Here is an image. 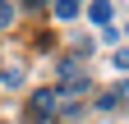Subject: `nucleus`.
I'll return each instance as SVG.
<instances>
[{
    "label": "nucleus",
    "instance_id": "nucleus-1",
    "mask_svg": "<svg viewBox=\"0 0 129 124\" xmlns=\"http://www.w3.org/2000/svg\"><path fill=\"white\" fill-rule=\"evenodd\" d=\"M55 106H60V92H55V87H42L37 97H32V119H46Z\"/></svg>",
    "mask_w": 129,
    "mask_h": 124
},
{
    "label": "nucleus",
    "instance_id": "nucleus-2",
    "mask_svg": "<svg viewBox=\"0 0 129 124\" xmlns=\"http://www.w3.org/2000/svg\"><path fill=\"white\" fill-rule=\"evenodd\" d=\"M88 19H92V23H111V19H115V9H111V5H92Z\"/></svg>",
    "mask_w": 129,
    "mask_h": 124
},
{
    "label": "nucleus",
    "instance_id": "nucleus-3",
    "mask_svg": "<svg viewBox=\"0 0 129 124\" xmlns=\"http://www.w3.org/2000/svg\"><path fill=\"white\" fill-rule=\"evenodd\" d=\"M120 97H124V87H111V92H102V110H115V106H120Z\"/></svg>",
    "mask_w": 129,
    "mask_h": 124
},
{
    "label": "nucleus",
    "instance_id": "nucleus-4",
    "mask_svg": "<svg viewBox=\"0 0 129 124\" xmlns=\"http://www.w3.org/2000/svg\"><path fill=\"white\" fill-rule=\"evenodd\" d=\"M74 14H78L74 0H60V5H55V19H74Z\"/></svg>",
    "mask_w": 129,
    "mask_h": 124
},
{
    "label": "nucleus",
    "instance_id": "nucleus-5",
    "mask_svg": "<svg viewBox=\"0 0 129 124\" xmlns=\"http://www.w3.org/2000/svg\"><path fill=\"white\" fill-rule=\"evenodd\" d=\"M0 83H5V87H19V83H23V69H5V74H0Z\"/></svg>",
    "mask_w": 129,
    "mask_h": 124
},
{
    "label": "nucleus",
    "instance_id": "nucleus-6",
    "mask_svg": "<svg viewBox=\"0 0 129 124\" xmlns=\"http://www.w3.org/2000/svg\"><path fill=\"white\" fill-rule=\"evenodd\" d=\"M14 23V5H0V28H9Z\"/></svg>",
    "mask_w": 129,
    "mask_h": 124
},
{
    "label": "nucleus",
    "instance_id": "nucleus-7",
    "mask_svg": "<svg viewBox=\"0 0 129 124\" xmlns=\"http://www.w3.org/2000/svg\"><path fill=\"white\" fill-rule=\"evenodd\" d=\"M115 69H129V51H115Z\"/></svg>",
    "mask_w": 129,
    "mask_h": 124
}]
</instances>
